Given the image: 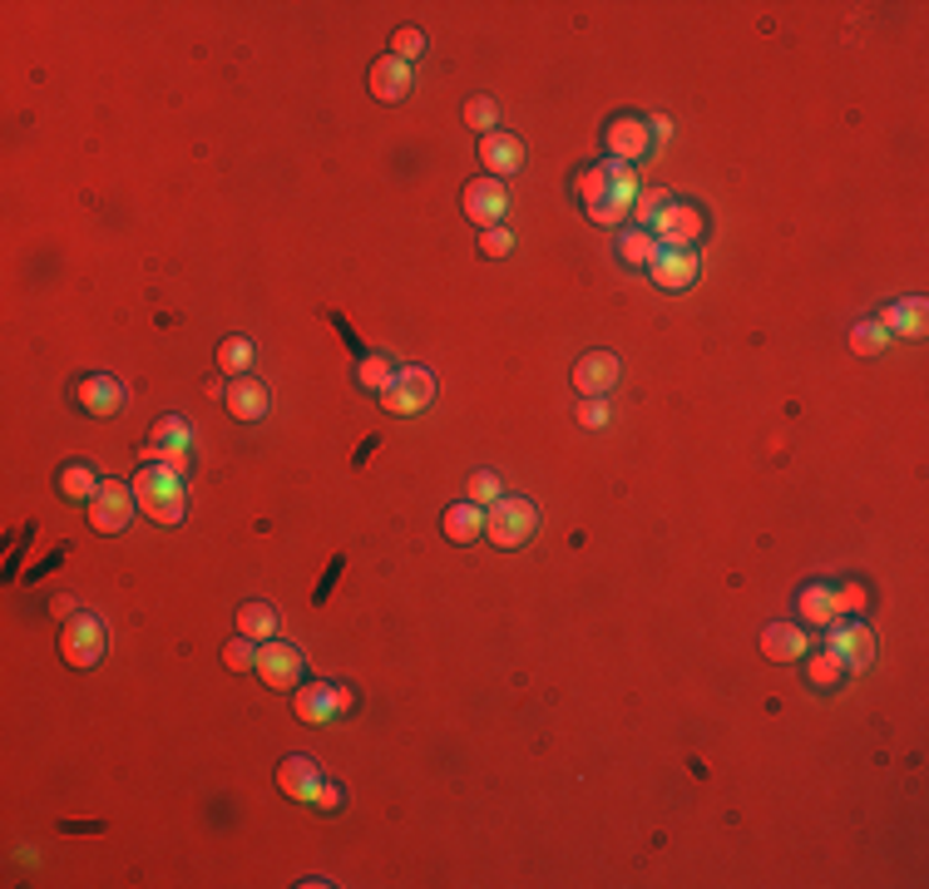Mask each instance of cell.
Masks as SVG:
<instances>
[{"instance_id": "484cf974", "label": "cell", "mask_w": 929, "mask_h": 889, "mask_svg": "<svg viewBox=\"0 0 929 889\" xmlns=\"http://www.w3.org/2000/svg\"><path fill=\"white\" fill-rule=\"evenodd\" d=\"M99 484L104 480H99L89 464H65V470H59V494H65V499H94Z\"/></svg>"}, {"instance_id": "9c48e42d", "label": "cell", "mask_w": 929, "mask_h": 889, "mask_svg": "<svg viewBox=\"0 0 929 889\" xmlns=\"http://www.w3.org/2000/svg\"><path fill=\"white\" fill-rule=\"evenodd\" d=\"M465 217L480 227H500L504 213H510V193H504L500 178H474V183H465V198H460Z\"/></svg>"}, {"instance_id": "ac0fdd59", "label": "cell", "mask_w": 929, "mask_h": 889, "mask_svg": "<svg viewBox=\"0 0 929 889\" xmlns=\"http://www.w3.org/2000/svg\"><path fill=\"white\" fill-rule=\"evenodd\" d=\"M480 164L490 168V173H519L524 168V144L514 134H504V128H494V134L480 138Z\"/></svg>"}, {"instance_id": "6da1fadb", "label": "cell", "mask_w": 929, "mask_h": 889, "mask_svg": "<svg viewBox=\"0 0 929 889\" xmlns=\"http://www.w3.org/2000/svg\"><path fill=\"white\" fill-rule=\"evenodd\" d=\"M638 193H642L638 173H633L628 164H618V158H603V164H593L589 173H583V183H579L583 213H589L593 223H603V227H618L623 217L633 213Z\"/></svg>"}, {"instance_id": "e0dca14e", "label": "cell", "mask_w": 929, "mask_h": 889, "mask_svg": "<svg viewBox=\"0 0 929 889\" xmlns=\"http://www.w3.org/2000/svg\"><path fill=\"white\" fill-rule=\"evenodd\" d=\"M75 395H79V405H85L89 415H99V420H109V415L124 410V385H119L114 375H85Z\"/></svg>"}, {"instance_id": "603a6c76", "label": "cell", "mask_w": 929, "mask_h": 889, "mask_svg": "<svg viewBox=\"0 0 929 889\" xmlns=\"http://www.w3.org/2000/svg\"><path fill=\"white\" fill-rule=\"evenodd\" d=\"M237 632H243V638H253V642H267V638H277V608L272 603H243V608H237Z\"/></svg>"}, {"instance_id": "1f68e13d", "label": "cell", "mask_w": 929, "mask_h": 889, "mask_svg": "<svg viewBox=\"0 0 929 889\" xmlns=\"http://www.w3.org/2000/svg\"><path fill=\"white\" fill-rule=\"evenodd\" d=\"M885 341H889V331L880 322H860L855 331H850V346H855L860 356H875V351H885Z\"/></svg>"}, {"instance_id": "ba28073f", "label": "cell", "mask_w": 929, "mask_h": 889, "mask_svg": "<svg viewBox=\"0 0 929 889\" xmlns=\"http://www.w3.org/2000/svg\"><path fill=\"white\" fill-rule=\"evenodd\" d=\"M603 138H608V154L618 158V164H638V158L652 154V138H658V128H652L648 119H638V114H618Z\"/></svg>"}, {"instance_id": "30bf717a", "label": "cell", "mask_w": 929, "mask_h": 889, "mask_svg": "<svg viewBox=\"0 0 929 889\" xmlns=\"http://www.w3.org/2000/svg\"><path fill=\"white\" fill-rule=\"evenodd\" d=\"M648 272L662 292H687L692 277H697V252H692V247H678V243H658Z\"/></svg>"}, {"instance_id": "4fadbf2b", "label": "cell", "mask_w": 929, "mask_h": 889, "mask_svg": "<svg viewBox=\"0 0 929 889\" xmlns=\"http://www.w3.org/2000/svg\"><path fill=\"white\" fill-rule=\"evenodd\" d=\"M830 652H836L846 667H870V657H875V632H870L865 622H840V628H830Z\"/></svg>"}, {"instance_id": "8992f818", "label": "cell", "mask_w": 929, "mask_h": 889, "mask_svg": "<svg viewBox=\"0 0 929 889\" xmlns=\"http://www.w3.org/2000/svg\"><path fill=\"white\" fill-rule=\"evenodd\" d=\"M430 401H435V381H430V371H421V365L395 371V381L381 391V405L391 415H415V410H425Z\"/></svg>"}, {"instance_id": "83f0119b", "label": "cell", "mask_w": 929, "mask_h": 889, "mask_svg": "<svg viewBox=\"0 0 929 889\" xmlns=\"http://www.w3.org/2000/svg\"><path fill=\"white\" fill-rule=\"evenodd\" d=\"M217 365H223V371H233V375H243L247 365H253V346H247L243 336H227V341L217 346Z\"/></svg>"}, {"instance_id": "7a4b0ae2", "label": "cell", "mask_w": 929, "mask_h": 889, "mask_svg": "<svg viewBox=\"0 0 929 889\" xmlns=\"http://www.w3.org/2000/svg\"><path fill=\"white\" fill-rule=\"evenodd\" d=\"M134 499L154 524H178L188 514V484L174 464H144L134 474Z\"/></svg>"}, {"instance_id": "8d00e7d4", "label": "cell", "mask_w": 929, "mask_h": 889, "mask_svg": "<svg viewBox=\"0 0 929 889\" xmlns=\"http://www.w3.org/2000/svg\"><path fill=\"white\" fill-rule=\"evenodd\" d=\"M510 247H514L510 227H484V237H480V252L484 257H510Z\"/></svg>"}, {"instance_id": "d4e9b609", "label": "cell", "mask_w": 929, "mask_h": 889, "mask_svg": "<svg viewBox=\"0 0 929 889\" xmlns=\"http://www.w3.org/2000/svg\"><path fill=\"white\" fill-rule=\"evenodd\" d=\"M836 588H820V583H810V588H801V618L816 622V628H830L836 622Z\"/></svg>"}, {"instance_id": "cb8c5ba5", "label": "cell", "mask_w": 929, "mask_h": 889, "mask_svg": "<svg viewBox=\"0 0 929 889\" xmlns=\"http://www.w3.org/2000/svg\"><path fill=\"white\" fill-rule=\"evenodd\" d=\"M880 326H885V331H899V336H919L925 331V302H919V296L889 302L885 312H880Z\"/></svg>"}, {"instance_id": "4dcf8cb0", "label": "cell", "mask_w": 929, "mask_h": 889, "mask_svg": "<svg viewBox=\"0 0 929 889\" xmlns=\"http://www.w3.org/2000/svg\"><path fill=\"white\" fill-rule=\"evenodd\" d=\"M806 672H810V687H836V682H840V672H846V662H840L836 652L826 648V652H820V657H810V667H806Z\"/></svg>"}, {"instance_id": "3957f363", "label": "cell", "mask_w": 929, "mask_h": 889, "mask_svg": "<svg viewBox=\"0 0 929 889\" xmlns=\"http://www.w3.org/2000/svg\"><path fill=\"white\" fill-rule=\"evenodd\" d=\"M534 529H539V509L529 499H519V494H500L490 504V514H484V539L494 549H519V543L534 539Z\"/></svg>"}, {"instance_id": "ffe728a7", "label": "cell", "mask_w": 929, "mask_h": 889, "mask_svg": "<svg viewBox=\"0 0 929 889\" xmlns=\"http://www.w3.org/2000/svg\"><path fill=\"white\" fill-rule=\"evenodd\" d=\"M371 94L385 99V104L405 99V94H411V65H405V59H395V55L376 59V65H371Z\"/></svg>"}, {"instance_id": "277c9868", "label": "cell", "mask_w": 929, "mask_h": 889, "mask_svg": "<svg viewBox=\"0 0 929 889\" xmlns=\"http://www.w3.org/2000/svg\"><path fill=\"white\" fill-rule=\"evenodd\" d=\"M109 638H104V622L94 612H69L65 632H59V652H65L69 667H94L104 657Z\"/></svg>"}, {"instance_id": "f546056e", "label": "cell", "mask_w": 929, "mask_h": 889, "mask_svg": "<svg viewBox=\"0 0 929 889\" xmlns=\"http://www.w3.org/2000/svg\"><path fill=\"white\" fill-rule=\"evenodd\" d=\"M465 124L480 128V134H494V128H500V104H494V99H470V104H465Z\"/></svg>"}, {"instance_id": "5b68a950", "label": "cell", "mask_w": 929, "mask_h": 889, "mask_svg": "<svg viewBox=\"0 0 929 889\" xmlns=\"http://www.w3.org/2000/svg\"><path fill=\"white\" fill-rule=\"evenodd\" d=\"M134 509H138L134 489L119 484V480H104L94 489V499H89V524H94L99 533H124L128 519H134Z\"/></svg>"}, {"instance_id": "ab89813d", "label": "cell", "mask_w": 929, "mask_h": 889, "mask_svg": "<svg viewBox=\"0 0 929 889\" xmlns=\"http://www.w3.org/2000/svg\"><path fill=\"white\" fill-rule=\"evenodd\" d=\"M579 420H583V425H603V420H608V415H603V405H583V410H579Z\"/></svg>"}, {"instance_id": "d590c367", "label": "cell", "mask_w": 929, "mask_h": 889, "mask_svg": "<svg viewBox=\"0 0 929 889\" xmlns=\"http://www.w3.org/2000/svg\"><path fill=\"white\" fill-rule=\"evenodd\" d=\"M391 45H395V59H405V65H411L415 55H425V35H421V30H411V25L395 30Z\"/></svg>"}, {"instance_id": "9a60e30c", "label": "cell", "mask_w": 929, "mask_h": 889, "mask_svg": "<svg viewBox=\"0 0 929 889\" xmlns=\"http://www.w3.org/2000/svg\"><path fill=\"white\" fill-rule=\"evenodd\" d=\"M342 707H346V691L322 687V682H312V687L296 691V717H302L306 727H332Z\"/></svg>"}, {"instance_id": "52a82bcc", "label": "cell", "mask_w": 929, "mask_h": 889, "mask_svg": "<svg viewBox=\"0 0 929 889\" xmlns=\"http://www.w3.org/2000/svg\"><path fill=\"white\" fill-rule=\"evenodd\" d=\"M188 444H193V430H188V420H178V415H164V420H158L154 430H148L144 464H174V470H183Z\"/></svg>"}, {"instance_id": "44dd1931", "label": "cell", "mask_w": 929, "mask_h": 889, "mask_svg": "<svg viewBox=\"0 0 929 889\" xmlns=\"http://www.w3.org/2000/svg\"><path fill=\"white\" fill-rule=\"evenodd\" d=\"M761 652H766L771 662H796V657H806V632L791 628V622H771V628L761 632Z\"/></svg>"}, {"instance_id": "7c38bea8", "label": "cell", "mask_w": 929, "mask_h": 889, "mask_svg": "<svg viewBox=\"0 0 929 889\" xmlns=\"http://www.w3.org/2000/svg\"><path fill=\"white\" fill-rule=\"evenodd\" d=\"M223 405L233 420H262V415L272 410V391H267L262 381H253V375H233L223 391Z\"/></svg>"}, {"instance_id": "e575fe53", "label": "cell", "mask_w": 929, "mask_h": 889, "mask_svg": "<svg viewBox=\"0 0 929 889\" xmlns=\"http://www.w3.org/2000/svg\"><path fill=\"white\" fill-rule=\"evenodd\" d=\"M500 494H504V484L494 480L490 470H480V474H474V480H470V489H465V499H470V504H494V499H500Z\"/></svg>"}, {"instance_id": "d6a6232c", "label": "cell", "mask_w": 929, "mask_h": 889, "mask_svg": "<svg viewBox=\"0 0 929 889\" xmlns=\"http://www.w3.org/2000/svg\"><path fill=\"white\" fill-rule=\"evenodd\" d=\"M668 207H672V198L652 188V193H638V203H633V213H638V223H642V227H652V223H658L662 213H668Z\"/></svg>"}, {"instance_id": "d6986e66", "label": "cell", "mask_w": 929, "mask_h": 889, "mask_svg": "<svg viewBox=\"0 0 929 889\" xmlns=\"http://www.w3.org/2000/svg\"><path fill=\"white\" fill-rule=\"evenodd\" d=\"M277 786H282L287 800H316V790H322V770H316L312 756H287L282 770H277Z\"/></svg>"}, {"instance_id": "836d02e7", "label": "cell", "mask_w": 929, "mask_h": 889, "mask_svg": "<svg viewBox=\"0 0 929 889\" xmlns=\"http://www.w3.org/2000/svg\"><path fill=\"white\" fill-rule=\"evenodd\" d=\"M223 662H227L233 672L257 667V648H253V638H243V632H237V642H227V648H223Z\"/></svg>"}, {"instance_id": "7402d4cb", "label": "cell", "mask_w": 929, "mask_h": 889, "mask_svg": "<svg viewBox=\"0 0 929 889\" xmlns=\"http://www.w3.org/2000/svg\"><path fill=\"white\" fill-rule=\"evenodd\" d=\"M484 533V509L480 504H450V509H445V539L450 543H470V539H480Z\"/></svg>"}, {"instance_id": "4316f807", "label": "cell", "mask_w": 929, "mask_h": 889, "mask_svg": "<svg viewBox=\"0 0 929 889\" xmlns=\"http://www.w3.org/2000/svg\"><path fill=\"white\" fill-rule=\"evenodd\" d=\"M652 252H658V237H652L648 227H633V233H623L618 257H623L628 267H648V262H652Z\"/></svg>"}, {"instance_id": "f35d334b", "label": "cell", "mask_w": 929, "mask_h": 889, "mask_svg": "<svg viewBox=\"0 0 929 889\" xmlns=\"http://www.w3.org/2000/svg\"><path fill=\"white\" fill-rule=\"evenodd\" d=\"M342 800H346V790H342V786H326V780H322V790H316L312 806H322V810H342Z\"/></svg>"}, {"instance_id": "8fae6325", "label": "cell", "mask_w": 929, "mask_h": 889, "mask_svg": "<svg viewBox=\"0 0 929 889\" xmlns=\"http://www.w3.org/2000/svg\"><path fill=\"white\" fill-rule=\"evenodd\" d=\"M257 677L267 682V687L287 691L302 682V652L292 648V642H272L267 638L262 648H257Z\"/></svg>"}, {"instance_id": "5bb4252c", "label": "cell", "mask_w": 929, "mask_h": 889, "mask_svg": "<svg viewBox=\"0 0 929 889\" xmlns=\"http://www.w3.org/2000/svg\"><path fill=\"white\" fill-rule=\"evenodd\" d=\"M652 237H658V243H678V247H692L702 237V213L692 203H672L668 213L658 217V223L648 227Z\"/></svg>"}, {"instance_id": "2e32d148", "label": "cell", "mask_w": 929, "mask_h": 889, "mask_svg": "<svg viewBox=\"0 0 929 889\" xmlns=\"http://www.w3.org/2000/svg\"><path fill=\"white\" fill-rule=\"evenodd\" d=\"M618 375H623V365H618V356H608V351H589L579 365H573V385H579L583 395L613 391V385H618Z\"/></svg>"}, {"instance_id": "74e56055", "label": "cell", "mask_w": 929, "mask_h": 889, "mask_svg": "<svg viewBox=\"0 0 929 889\" xmlns=\"http://www.w3.org/2000/svg\"><path fill=\"white\" fill-rule=\"evenodd\" d=\"M836 608H840V612H860V608H865V588H860V583H846V588H836Z\"/></svg>"}, {"instance_id": "f1b7e54d", "label": "cell", "mask_w": 929, "mask_h": 889, "mask_svg": "<svg viewBox=\"0 0 929 889\" xmlns=\"http://www.w3.org/2000/svg\"><path fill=\"white\" fill-rule=\"evenodd\" d=\"M356 381H361L366 391H385V385L395 381V365L385 361V356H366L361 371H356Z\"/></svg>"}]
</instances>
